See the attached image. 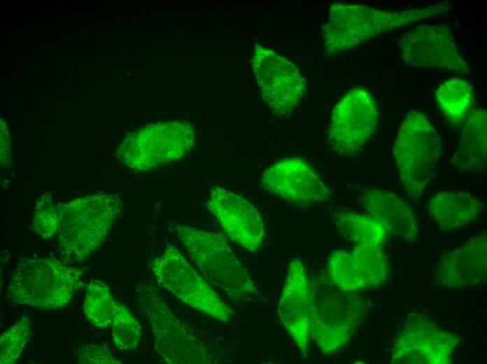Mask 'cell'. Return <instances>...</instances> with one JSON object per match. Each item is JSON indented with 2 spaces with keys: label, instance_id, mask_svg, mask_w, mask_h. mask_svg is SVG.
I'll return each mask as SVG.
<instances>
[{
  "label": "cell",
  "instance_id": "d6986e66",
  "mask_svg": "<svg viewBox=\"0 0 487 364\" xmlns=\"http://www.w3.org/2000/svg\"><path fill=\"white\" fill-rule=\"evenodd\" d=\"M360 200L367 214L380 223L390 233L407 241L417 237L416 218L409 204L394 192L371 188Z\"/></svg>",
  "mask_w": 487,
  "mask_h": 364
},
{
  "label": "cell",
  "instance_id": "ba28073f",
  "mask_svg": "<svg viewBox=\"0 0 487 364\" xmlns=\"http://www.w3.org/2000/svg\"><path fill=\"white\" fill-rule=\"evenodd\" d=\"M195 132L186 121L157 122L129 134L118 150V158L137 172L151 170L181 158L192 147Z\"/></svg>",
  "mask_w": 487,
  "mask_h": 364
},
{
  "label": "cell",
  "instance_id": "ac0fdd59",
  "mask_svg": "<svg viewBox=\"0 0 487 364\" xmlns=\"http://www.w3.org/2000/svg\"><path fill=\"white\" fill-rule=\"evenodd\" d=\"M435 281L445 288L477 286L487 277V235L480 232L463 244L449 251L439 260Z\"/></svg>",
  "mask_w": 487,
  "mask_h": 364
},
{
  "label": "cell",
  "instance_id": "9a60e30c",
  "mask_svg": "<svg viewBox=\"0 0 487 364\" xmlns=\"http://www.w3.org/2000/svg\"><path fill=\"white\" fill-rule=\"evenodd\" d=\"M206 206L230 239L249 251L260 249L264 239V224L249 200L213 186L209 191Z\"/></svg>",
  "mask_w": 487,
  "mask_h": 364
},
{
  "label": "cell",
  "instance_id": "ffe728a7",
  "mask_svg": "<svg viewBox=\"0 0 487 364\" xmlns=\"http://www.w3.org/2000/svg\"><path fill=\"white\" fill-rule=\"evenodd\" d=\"M482 202L472 195L462 191H442L427 202V210L442 231L453 232L477 219Z\"/></svg>",
  "mask_w": 487,
  "mask_h": 364
},
{
  "label": "cell",
  "instance_id": "7a4b0ae2",
  "mask_svg": "<svg viewBox=\"0 0 487 364\" xmlns=\"http://www.w3.org/2000/svg\"><path fill=\"white\" fill-rule=\"evenodd\" d=\"M122 209L118 194L104 192L62 204L57 234L64 262L80 263L96 251Z\"/></svg>",
  "mask_w": 487,
  "mask_h": 364
},
{
  "label": "cell",
  "instance_id": "52a82bcc",
  "mask_svg": "<svg viewBox=\"0 0 487 364\" xmlns=\"http://www.w3.org/2000/svg\"><path fill=\"white\" fill-rule=\"evenodd\" d=\"M139 301L148 317L157 354L169 364H211V350L171 311L153 286L141 284Z\"/></svg>",
  "mask_w": 487,
  "mask_h": 364
},
{
  "label": "cell",
  "instance_id": "83f0119b",
  "mask_svg": "<svg viewBox=\"0 0 487 364\" xmlns=\"http://www.w3.org/2000/svg\"><path fill=\"white\" fill-rule=\"evenodd\" d=\"M80 364H120L105 344H85L75 351Z\"/></svg>",
  "mask_w": 487,
  "mask_h": 364
},
{
  "label": "cell",
  "instance_id": "e0dca14e",
  "mask_svg": "<svg viewBox=\"0 0 487 364\" xmlns=\"http://www.w3.org/2000/svg\"><path fill=\"white\" fill-rule=\"evenodd\" d=\"M314 307L312 282L299 259L291 260L278 304V316L304 357Z\"/></svg>",
  "mask_w": 487,
  "mask_h": 364
},
{
  "label": "cell",
  "instance_id": "d4e9b609",
  "mask_svg": "<svg viewBox=\"0 0 487 364\" xmlns=\"http://www.w3.org/2000/svg\"><path fill=\"white\" fill-rule=\"evenodd\" d=\"M111 326L116 349L127 351L137 346L141 339V326L127 309L118 301Z\"/></svg>",
  "mask_w": 487,
  "mask_h": 364
},
{
  "label": "cell",
  "instance_id": "277c9868",
  "mask_svg": "<svg viewBox=\"0 0 487 364\" xmlns=\"http://www.w3.org/2000/svg\"><path fill=\"white\" fill-rule=\"evenodd\" d=\"M55 258L20 257L11 273L7 298L14 304L54 309L67 304L80 272Z\"/></svg>",
  "mask_w": 487,
  "mask_h": 364
},
{
  "label": "cell",
  "instance_id": "3957f363",
  "mask_svg": "<svg viewBox=\"0 0 487 364\" xmlns=\"http://www.w3.org/2000/svg\"><path fill=\"white\" fill-rule=\"evenodd\" d=\"M174 229L190 260L213 288L233 301L257 295L246 270L221 234L185 225Z\"/></svg>",
  "mask_w": 487,
  "mask_h": 364
},
{
  "label": "cell",
  "instance_id": "8fae6325",
  "mask_svg": "<svg viewBox=\"0 0 487 364\" xmlns=\"http://www.w3.org/2000/svg\"><path fill=\"white\" fill-rule=\"evenodd\" d=\"M459 342L458 335L439 328L426 315L411 314L394 340L391 363L449 364Z\"/></svg>",
  "mask_w": 487,
  "mask_h": 364
},
{
  "label": "cell",
  "instance_id": "2e32d148",
  "mask_svg": "<svg viewBox=\"0 0 487 364\" xmlns=\"http://www.w3.org/2000/svg\"><path fill=\"white\" fill-rule=\"evenodd\" d=\"M261 185L266 191L301 206L329 200L332 195L314 169L297 158L283 160L267 168Z\"/></svg>",
  "mask_w": 487,
  "mask_h": 364
},
{
  "label": "cell",
  "instance_id": "5b68a950",
  "mask_svg": "<svg viewBox=\"0 0 487 364\" xmlns=\"http://www.w3.org/2000/svg\"><path fill=\"white\" fill-rule=\"evenodd\" d=\"M442 151L440 136L423 112L404 118L393 145L401 183L408 197L419 200L432 181Z\"/></svg>",
  "mask_w": 487,
  "mask_h": 364
},
{
  "label": "cell",
  "instance_id": "6da1fadb",
  "mask_svg": "<svg viewBox=\"0 0 487 364\" xmlns=\"http://www.w3.org/2000/svg\"><path fill=\"white\" fill-rule=\"evenodd\" d=\"M452 9L449 1L404 10H384L351 3H336L323 27V51L340 54L376 36Z\"/></svg>",
  "mask_w": 487,
  "mask_h": 364
},
{
  "label": "cell",
  "instance_id": "30bf717a",
  "mask_svg": "<svg viewBox=\"0 0 487 364\" xmlns=\"http://www.w3.org/2000/svg\"><path fill=\"white\" fill-rule=\"evenodd\" d=\"M379 111L372 94L364 88L348 91L334 106L328 130V142L339 155L357 153L377 128Z\"/></svg>",
  "mask_w": 487,
  "mask_h": 364
},
{
  "label": "cell",
  "instance_id": "7402d4cb",
  "mask_svg": "<svg viewBox=\"0 0 487 364\" xmlns=\"http://www.w3.org/2000/svg\"><path fill=\"white\" fill-rule=\"evenodd\" d=\"M333 222L338 232L355 246H381L386 237L385 227L368 214L338 211Z\"/></svg>",
  "mask_w": 487,
  "mask_h": 364
},
{
  "label": "cell",
  "instance_id": "44dd1931",
  "mask_svg": "<svg viewBox=\"0 0 487 364\" xmlns=\"http://www.w3.org/2000/svg\"><path fill=\"white\" fill-rule=\"evenodd\" d=\"M487 159V115L484 109H476L467 116L452 156L453 167L461 172L483 169Z\"/></svg>",
  "mask_w": 487,
  "mask_h": 364
},
{
  "label": "cell",
  "instance_id": "cb8c5ba5",
  "mask_svg": "<svg viewBox=\"0 0 487 364\" xmlns=\"http://www.w3.org/2000/svg\"><path fill=\"white\" fill-rule=\"evenodd\" d=\"M116 301L103 282L92 279L89 283L83 304L84 315L94 326L106 328L111 325Z\"/></svg>",
  "mask_w": 487,
  "mask_h": 364
},
{
  "label": "cell",
  "instance_id": "9c48e42d",
  "mask_svg": "<svg viewBox=\"0 0 487 364\" xmlns=\"http://www.w3.org/2000/svg\"><path fill=\"white\" fill-rule=\"evenodd\" d=\"M151 269L159 286L187 305L221 321L230 320L231 309L175 245L168 244L152 260Z\"/></svg>",
  "mask_w": 487,
  "mask_h": 364
},
{
  "label": "cell",
  "instance_id": "7c38bea8",
  "mask_svg": "<svg viewBox=\"0 0 487 364\" xmlns=\"http://www.w3.org/2000/svg\"><path fill=\"white\" fill-rule=\"evenodd\" d=\"M397 43L402 58L409 66L460 74L471 72L445 22L420 24L400 36Z\"/></svg>",
  "mask_w": 487,
  "mask_h": 364
},
{
  "label": "cell",
  "instance_id": "4fadbf2b",
  "mask_svg": "<svg viewBox=\"0 0 487 364\" xmlns=\"http://www.w3.org/2000/svg\"><path fill=\"white\" fill-rule=\"evenodd\" d=\"M252 68L262 98L274 115L285 116L295 109L306 92V83L293 63L257 45Z\"/></svg>",
  "mask_w": 487,
  "mask_h": 364
},
{
  "label": "cell",
  "instance_id": "4316f807",
  "mask_svg": "<svg viewBox=\"0 0 487 364\" xmlns=\"http://www.w3.org/2000/svg\"><path fill=\"white\" fill-rule=\"evenodd\" d=\"M62 204H55L48 193L37 201L33 214V230L48 239L57 233Z\"/></svg>",
  "mask_w": 487,
  "mask_h": 364
},
{
  "label": "cell",
  "instance_id": "603a6c76",
  "mask_svg": "<svg viewBox=\"0 0 487 364\" xmlns=\"http://www.w3.org/2000/svg\"><path fill=\"white\" fill-rule=\"evenodd\" d=\"M473 97L472 85L461 78L444 80L435 91L437 104L448 121L453 125L465 120L472 106Z\"/></svg>",
  "mask_w": 487,
  "mask_h": 364
},
{
  "label": "cell",
  "instance_id": "8992f818",
  "mask_svg": "<svg viewBox=\"0 0 487 364\" xmlns=\"http://www.w3.org/2000/svg\"><path fill=\"white\" fill-rule=\"evenodd\" d=\"M312 284L314 307L309 337L323 354H333L347 344L361 325L367 306L362 297L337 288L327 274L316 276Z\"/></svg>",
  "mask_w": 487,
  "mask_h": 364
},
{
  "label": "cell",
  "instance_id": "5bb4252c",
  "mask_svg": "<svg viewBox=\"0 0 487 364\" xmlns=\"http://www.w3.org/2000/svg\"><path fill=\"white\" fill-rule=\"evenodd\" d=\"M326 274L337 288L356 293L382 285L389 279L390 270L381 246H355L350 251H333Z\"/></svg>",
  "mask_w": 487,
  "mask_h": 364
},
{
  "label": "cell",
  "instance_id": "484cf974",
  "mask_svg": "<svg viewBox=\"0 0 487 364\" xmlns=\"http://www.w3.org/2000/svg\"><path fill=\"white\" fill-rule=\"evenodd\" d=\"M30 335V321L23 316L0 337V363L13 364L20 357Z\"/></svg>",
  "mask_w": 487,
  "mask_h": 364
}]
</instances>
